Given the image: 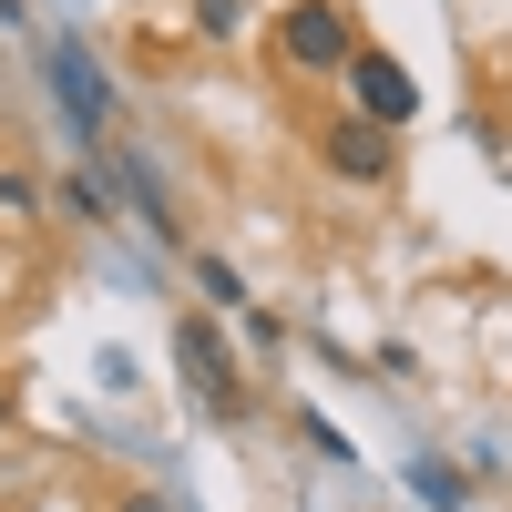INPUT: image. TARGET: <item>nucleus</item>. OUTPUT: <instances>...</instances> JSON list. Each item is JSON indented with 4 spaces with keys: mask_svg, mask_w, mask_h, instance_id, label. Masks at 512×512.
Segmentation results:
<instances>
[{
    "mask_svg": "<svg viewBox=\"0 0 512 512\" xmlns=\"http://www.w3.org/2000/svg\"><path fill=\"white\" fill-rule=\"evenodd\" d=\"M0 431H11V390H0Z\"/></svg>",
    "mask_w": 512,
    "mask_h": 512,
    "instance_id": "11",
    "label": "nucleus"
},
{
    "mask_svg": "<svg viewBox=\"0 0 512 512\" xmlns=\"http://www.w3.org/2000/svg\"><path fill=\"white\" fill-rule=\"evenodd\" d=\"M123 512H164V502H154V492H134V502H123Z\"/></svg>",
    "mask_w": 512,
    "mask_h": 512,
    "instance_id": "10",
    "label": "nucleus"
},
{
    "mask_svg": "<svg viewBox=\"0 0 512 512\" xmlns=\"http://www.w3.org/2000/svg\"><path fill=\"white\" fill-rule=\"evenodd\" d=\"M175 369H185V390L216 410V420H246V379H236V359H226V338L205 328V318H185L175 328Z\"/></svg>",
    "mask_w": 512,
    "mask_h": 512,
    "instance_id": "2",
    "label": "nucleus"
},
{
    "mask_svg": "<svg viewBox=\"0 0 512 512\" xmlns=\"http://www.w3.org/2000/svg\"><path fill=\"white\" fill-rule=\"evenodd\" d=\"M410 492L451 512V502H461V472H451V461H410Z\"/></svg>",
    "mask_w": 512,
    "mask_h": 512,
    "instance_id": "7",
    "label": "nucleus"
},
{
    "mask_svg": "<svg viewBox=\"0 0 512 512\" xmlns=\"http://www.w3.org/2000/svg\"><path fill=\"white\" fill-rule=\"evenodd\" d=\"M52 93L72 103L82 134H103V123H113V93H103V72H93V52H82V41H52Z\"/></svg>",
    "mask_w": 512,
    "mask_h": 512,
    "instance_id": "4",
    "label": "nucleus"
},
{
    "mask_svg": "<svg viewBox=\"0 0 512 512\" xmlns=\"http://www.w3.org/2000/svg\"><path fill=\"white\" fill-rule=\"evenodd\" d=\"M0 205H11V216H31V205H41V185H31V175H0Z\"/></svg>",
    "mask_w": 512,
    "mask_h": 512,
    "instance_id": "9",
    "label": "nucleus"
},
{
    "mask_svg": "<svg viewBox=\"0 0 512 512\" xmlns=\"http://www.w3.org/2000/svg\"><path fill=\"white\" fill-rule=\"evenodd\" d=\"M195 11H205V31H216V41H236V21H246L236 0H195Z\"/></svg>",
    "mask_w": 512,
    "mask_h": 512,
    "instance_id": "8",
    "label": "nucleus"
},
{
    "mask_svg": "<svg viewBox=\"0 0 512 512\" xmlns=\"http://www.w3.org/2000/svg\"><path fill=\"white\" fill-rule=\"evenodd\" d=\"M349 93H359V123H379V134H400V123L420 113V82L390 52H369V41H359V62H349Z\"/></svg>",
    "mask_w": 512,
    "mask_h": 512,
    "instance_id": "3",
    "label": "nucleus"
},
{
    "mask_svg": "<svg viewBox=\"0 0 512 512\" xmlns=\"http://www.w3.org/2000/svg\"><path fill=\"white\" fill-rule=\"evenodd\" d=\"M277 41H287L297 72H349V62H359V31H349L338 0H287V11H277Z\"/></svg>",
    "mask_w": 512,
    "mask_h": 512,
    "instance_id": "1",
    "label": "nucleus"
},
{
    "mask_svg": "<svg viewBox=\"0 0 512 512\" xmlns=\"http://www.w3.org/2000/svg\"><path fill=\"white\" fill-rule=\"evenodd\" d=\"M195 287H205V297H216V308H246V277L226 267V256H195Z\"/></svg>",
    "mask_w": 512,
    "mask_h": 512,
    "instance_id": "6",
    "label": "nucleus"
},
{
    "mask_svg": "<svg viewBox=\"0 0 512 512\" xmlns=\"http://www.w3.org/2000/svg\"><path fill=\"white\" fill-rule=\"evenodd\" d=\"M328 175H349V185H379L390 175V134H379V123H328Z\"/></svg>",
    "mask_w": 512,
    "mask_h": 512,
    "instance_id": "5",
    "label": "nucleus"
}]
</instances>
